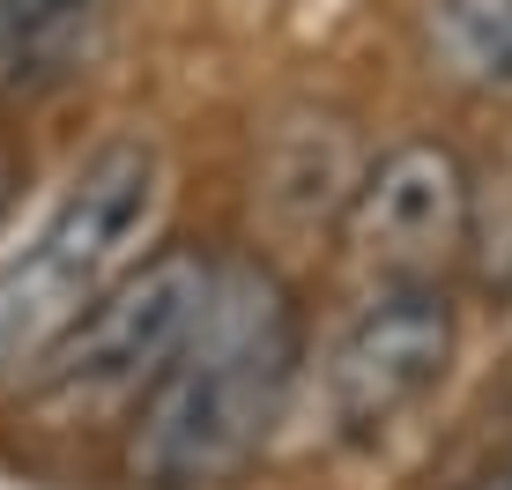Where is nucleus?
<instances>
[{"instance_id": "nucleus-1", "label": "nucleus", "mask_w": 512, "mask_h": 490, "mask_svg": "<svg viewBox=\"0 0 512 490\" xmlns=\"http://www.w3.org/2000/svg\"><path fill=\"white\" fill-rule=\"evenodd\" d=\"M297 364H305V312L290 283L260 260H216V283L186 342L134 409L127 468L149 490L231 483L282 424Z\"/></svg>"}, {"instance_id": "nucleus-3", "label": "nucleus", "mask_w": 512, "mask_h": 490, "mask_svg": "<svg viewBox=\"0 0 512 490\" xmlns=\"http://www.w3.org/2000/svg\"><path fill=\"white\" fill-rule=\"evenodd\" d=\"M208 283H216V260H208L201 245H164V253L134 260V268L38 357L30 401H38V409H60L67 424L141 409V394L164 379L171 349L186 342Z\"/></svg>"}, {"instance_id": "nucleus-6", "label": "nucleus", "mask_w": 512, "mask_h": 490, "mask_svg": "<svg viewBox=\"0 0 512 490\" xmlns=\"http://www.w3.org/2000/svg\"><path fill=\"white\" fill-rule=\"evenodd\" d=\"M104 8L112 0H0V90H30L60 75V60Z\"/></svg>"}, {"instance_id": "nucleus-8", "label": "nucleus", "mask_w": 512, "mask_h": 490, "mask_svg": "<svg viewBox=\"0 0 512 490\" xmlns=\"http://www.w3.org/2000/svg\"><path fill=\"white\" fill-rule=\"evenodd\" d=\"M461 490H512V446H505V453H498L490 468H475V476H468Z\"/></svg>"}, {"instance_id": "nucleus-4", "label": "nucleus", "mask_w": 512, "mask_h": 490, "mask_svg": "<svg viewBox=\"0 0 512 490\" xmlns=\"http://www.w3.org/2000/svg\"><path fill=\"white\" fill-rule=\"evenodd\" d=\"M453 364V297L438 283H379L327 357V416L342 439H379Z\"/></svg>"}, {"instance_id": "nucleus-2", "label": "nucleus", "mask_w": 512, "mask_h": 490, "mask_svg": "<svg viewBox=\"0 0 512 490\" xmlns=\"http://www.w3.org/2000/svg\"><path fill=\"white\" fill-rule=\"evenodd\" d=\"M164 208V156L134 134L82 156L45 223L0 260V372L38 364L82 312L141 260Z\"/></svg>"}, {"instance_id": "nucleus-5", "label": "nucleus", "mask_w": 512, "mask_h": 490, "mask_svg": "<svg viewBox=\"0 0 512 490\" xmlns=\"http://www.w3.org/2000/svg\"><path fill=\"white\" fill-rule=\"evenodd\" d=\"M475 179L446 142L386 149L349 194V253L379 268V283H438V268L468 253Z\"/></svg>"}, {"instance_id": "nucleus-7", "label": "nucleus", "mask_w": 512, "mask_h": 490, "mask_svg": "<svg viewBox=\"0 0 512 490\" xmlns=\"http://www.w3.org/2000/svg\"><path fill=\"white\" fill-rule=\"evenodd\" d=\"M438 38L453 67L512 90V0H438Z\"/></svg>"}]
</instances>
